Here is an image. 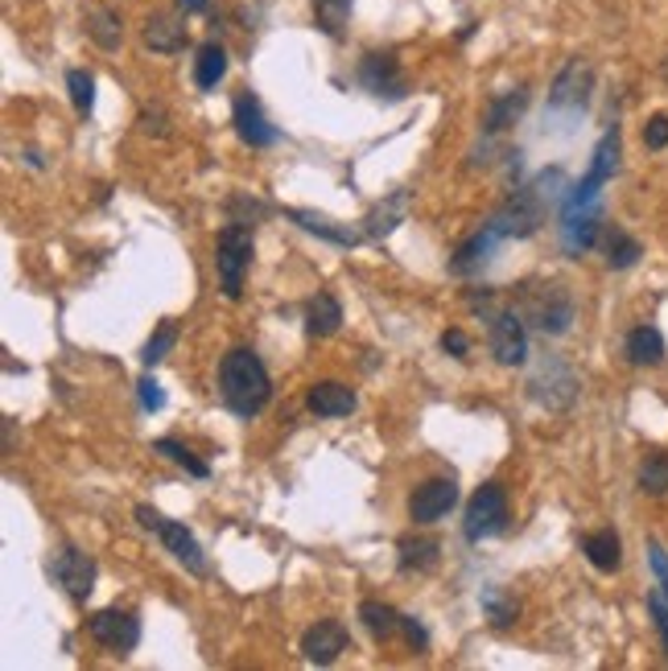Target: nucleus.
<instances>
[{
	"mask_svg": "<svg viewBox=\"0 0 668 671\" xmlns=\"http://www.w3.org/2000/svg\"><path fill=\"white\" fill-rule=\"evenodd\" d=\"M619 173V124L615 128H607L599 140V149H595V161H590V169H586V178L574 190L566 194V202H562V211H578V206H590V202L599 198V190L611 178Z\"/></svg>",
	"mask_w": 668,
	"mask_h": 671,
	"instance_id": "8",
	"label": "nucleus"
},
{
	"mask_svg": "<svg viewBox=\"0 0 668 671\" xmlns=\"http://www.w3.org/2000/svg\"><path fill=\"white\" fill-rule=\"evenodd\" d=\"M145 46L154 54H178L186 50V21L173 13H154L145 21Z\"/></svg>",
	"mask_w": 668,
	"mask_h": 671,
	"instance_id": "22",
	"label": "nucleus"
},
{
	"mask_svg": "<svg viewBox=\"0 0 668 671\" xmlns=\"http://www.w3.org/2000/svg\"><path fill=\"white\" fill-rule=\"evenodd\" d=\"M668 145V116H652L648 124H644V149H665Z\"/></svg>",
	"mask_w": 668,
	"mask_h": 671,
	"instance_id": "42",
	"label": "nucleus"
},
{
	"mask_svg": "<svg viewBox=\"0 0 668 671\" xmlns=\"http://www.w3.org/2000/svg\"><path fill=\"white\" fill-rule=\"evenodd\" d=\"M285 218L290 223H297L302 231H309V236L326 239V243H335V248H355L360 243V231H351V227H339L335 218L318 215V211H302V206H290L285 211Z\"/></svg>",
	"mask_w": 668,
	"mask_h": 671,
	"instance_id": "20",
	"label": "nucleus"
},
{
	"mask_svg": "<svg viewBox=\"0 0 668 671\" xmlns=\"http://www.w3.org/2000/svg\"><path fill=\"white\" fill-rule=\"evenodd\" d=\"M648 565L656 577H668V553L665 544H656V539H648Z\"/></svg>",
	"mask_w": 668,
	"mask_h": 671,
	"instance_id": "45",
	"label": "nucleus"
},
{
	"mask_svg": "<svg viewBox=\"0 0 668 671\" xmlns=\"http://www.w3.org/2000/svg\"><path fill=\"white\" fill-rule=\"evenodd\" d=\"M95 560L87 553H79V548H58V553L50 556V577L58 581V585L67 589L70 602L83 605L87 598H91V589H95Z\"/></svg>",
	"mask_w": 668,
	"mask_h": 671,
	"instance_id": "12",
	"label": "nucleus"
},
{
	"mask_svg": "<svg viewBox=\"0 0 668 671\" xmlns=\"http://www.w3.org/2000/svg\"><path fill=\"white\" fill-rule=\"evenodd\" d=\"M409 218V190H393L384 202H376L372 211H367V218H363V239H372V243H380V239H388Z\"/></svg>",
	"mask_w": 668,
	"mask_h": 671,
	"instance_id": "19",
	"label": "nucleus"
},
{
	"mask_svg": "<svg viewBox=\"0 0 668 671\" xmlns=\"http://www.w3.org/2000/svg\"><path fill=\"white\" fill-rule=\"evenodd\" d=\"M223 75H227V50H223L219 42L199 46V58H194V87H199V91H215V87L223 83Z\"/></svg>",
	"mask_w": 668,
	"mask_h": 671,
	"instance_id": "29",
	"label": "nucleus"
},
{
	"mask_svg": "<svg viewBox=\"0 0 668 671\" xmlns=\"http://www.w3.org/2000/svg\"><path fill=\"white\" fill-rule=\"evenodd\" d=\"M487 351L499 367H524L529 363V330L520 309H499L487 318Z\"/></svg>",
	"mask_w": 668,
	"mask_h": 671,
	"instance_id": "6",
	"label": "nucleus"
},
{
	"mask_svg": "<svg viewBox=\"0 0 668 671\" xmlns=\"http://www.w3.org/2000/svg\"><path fill=\"white\" fill-rule=\"evenodd\" d=\"M590 87H595V67L586 58H569L562 75L553 79V91H548V112H569L578 116L590 103Z\"/></svg>",
	"mask_w": 668,
	"mask_h": 671,
	"instance_id": "10",
	"label": "nucleus"
},
{
	"mask_svg": "<svg viewBox=\"0 0 668 671\" xmlns=\"http://www.w3.org/2000/svg\"><path fill=\"white\" fill-rule=\"evenodd\" d=\"M400 630H405V638H409L412 651H429V630H426V622H421V618L405 614V618H400Z\"/></svg>",
	"mask_w": 668,
	"mask_h": 671,
	"instance_id": "41",
	"label": "nucleus"
},
{
	"mask_svg": "<svg viewBox=\"0 0 668 671\" xmlns=\"http://www.w3.org/2000/svg\"><path fill=\"white\" fill-rule=\"evenodd\" d=\"M227 215H231V223H244V227L252 223V227H257V218L269 215V206L257 198H248V194H236V198L227 202Z\"/></svg>",
	"mask_w": 668,
	"mask_h": 671,
	"instance_id": "38",
	"label": "nucleus"
},
{
	"mask_svg": "<svg viewBox=\"0 0 668 671\" xmlns=\"http://www.w3.org/2000/svg\"><path fill=\"white\" fill-rule=\"evenodd\" d=\"M25 161H30V166H34V169H42V166H46V157H42V152H37V149H30V152H25Z\"/></svg>",
	"mask_w": 668,
	"mask_h": 671,
	"instance_id": "47",
	"label": "nucleus"
},
{
	"mask_svg": "<svg viewBox=\"0 0 668 671\" xmlns=\"http://www.w3.org/2000/svg\"><path fill=\"white\" fill-rule=\"evenodd\" d=\"M219 400L227 403V412H236L240 420L260 417L269 400H273V379L260 363V354H252L248 346L223 354L219 363Z\"/></svg>",
	"mask_w": 668,
	"mask_h": 671,
	"instance_id": "1",
	"label": "nucleus"
},
{
	"mask_svg": "<svg viewBox=\"0 0 668 671\" xmlns=\"http://www.w3.org/2000/svg\"><path fill=\"white\" fill-rule=\"evenodd\" d=\"M306 408L322 420L351 417V412L360 408V396H355L347 384H339V379H322V384H314L306 391Z\"/></svg>",
	"mask_w": 668,
	"mask_h": 671,
	"instance_id": "18",
	"label": "nucleus"
},
{
	"mask_svg": "<svg viewBox=\"0 0 668 671\" xmlns=\"http://www.w3.org/2000/svg\"><path fill=\"white\" fill-rule=\"evenodd\" d=\"M529 87H512V91H503L496 100L487 103V116H483V133L487 136H499L508 133L516 120L524 116V107H529Z\"/></svg>",
	"mask_w": 668,
	"mask_h": 671,
	"instance_id": "21",
	"label": "nucleus"
},
{
	"mask_svg": "<svg viewBox=\"0 0 668 671\" xmlns=\"http://www.w3.org/2000/svg\"><path fill=\"white\" fill-rule=\"evenodd\" d=\"M524 318L548 338L566 334L569 326H574V297H569V288L566 285L529 288V297H524Z\"/></svg>",
	"mask_w": 668,
	"mask_h": 671,
	"instance_id": "7",
	"label": "nucleus"
},
{
	"mask_svg": "<svg viewBox=\"0 0 668 671\" xmlns=\"http://www.w3.org/2000/svg\"><path fill=\"white\" fill-rule=\"evenodd\" d=\"M499 243V236L491 231V227H483V231H475V236L466 239L463 248L454 252V260H450V272L454 276H475V272L487 264V255H491V248Z\"/></svg>",
	"mask_w": 668,
	"mask_h": 671,
	"instance_id": "25",
	"label": "nucleus"
},
{
	"mask_svg": "<svg viewBox=\"0 0 668 671\" xmlns=\"http://www.w3.org/2000/svg\"><path fill=\"white\" fill-rule=\"evenodd\" d=\"M602 231V206L590 202V206H578V211H562V248L566 255H586L595 248V239Z\"/></svg>",
	"mask_w": 668,
	"mask_h": 671,
	"instance_id": "17",
	"label": "nucleus"
},
{
	"mask_svg": "<svg viewBox=\"0 0 668 671\" xmlns=\"http://www.w3.org/2000/svg\"><path fill=\"white\" fill-rule=\"evenodd\" d=\"M355 79H360L363 91L376 95V100L396 103L409 95V79H405V70L396 62V54H363Z\"/></svg>",
	"mask_w": 668,
	"mask_h": 671,
	"instance_id": "9",
	"label": "nucleus"
},
{
	"mask_svg": "<svg viewBox=\"0 0 668 671\" xmlns=\"http://www.w3.org/2000/svg\"><path fill=\"white\" fill-rule=\"evenodd\" d=\"M137 396H140V408H145V412H161V408H166V391H161V384H157L154 375L140 379Z\"/></svg>",
	"mask_w": 668,
	"mask_h": 671,
	"instance_id": "39",
	"label": "nucleus"
},
{
	"mask_svg": "<svg viewBox=\"0 0 668 671\" xmlns=\"http://www.w3.org/2000/svg\"><path fill=\"white\" fill-rule=\"evenodd\" d=\"M178 4H182V13H206L211 0H178Z\"/></svg>",
	"mask_w": 668,
	"mask_h": 671,
	"instance_id": "46",
	"label": "nucleus"
},
{
	"mask_svg": "<svg viewBox=\"0 0 668 671\" xmlns=\"http://www.w3.org/2000/svg\"><path fill=\"white\" fill-rule=\"evenodd\" d=\"M347 21H351V0H314V25L326 37L339 42L347 34Z\"/></svg>",
	"mask_w": 668,
	"mask_h": 671,
	"instance_id": "33",
	"label": "nucleus"
},
{
	"mask_svg": "<svg viewBox=\"0 0 668 671\" xmlns=\"http://www.w3.org/2000/svg\"><path fill=\"white\" fill-rule=\"evenodd\" d=\"M541 223H545V182L536 178L532 185H516L512 194L499 202V211L487 227L499 239H529L541 231Z\"/></svg>",
	"mask_w": 668,
	"mask_h": 671,
	"instance_id": "2",
	"label": "nucleus"
},
{
	"mask_svg": "<svg viewBox=\"0 0 668 671\" xmlns=\"http://www.w3.org/2000/svg\"><path fill=\"white\" fill-rule=\"evenodd\" d=\"M173 342H178V326H173V321H161V326L154 330V338L145 342V351H140V363H145V367H157V363H161V359L173 351Z\"/></svg>",
	"mask_w": 668,
	"mask_h": 671,
	"instance_id": "37",
	"label": "nucleus"
},
{
	"mask_svg": "<svg viewBox=\"0 0 668 671\" xmlns=\"http://www.w3.org/2000/svg\"><path fill=\"white\" fill-rule=\"evenodd\" d=\"M248 269H252V231L244 223H231V227H223L219 243H215V272H219V288L227 302L244 297Z\"/></svg>",
	"mask_w": 668,
	"mask_h": 671,
	"instance_id": "3",
	"label": "nucleus"
},
{
	"mask_svg": "<svg viewBox=\"0 0 668 671\" xmlns=\"http://www.w3.org/2000/svg\"><path fill=\"white\" fill-rule=\"evenodd\" d=\"M660 593L668 598V577H660Z\"/></svg>",
	"mask_w": 668,
	"mask_h": 671,
	"instance_id": "48",
	"label": "nucleus"
},
{
	"mask_svg": "<svg viewBox=\"0 0 668 671\" xmlns=\"http://www.w3.org/2000/svg\"><path fill=\"white\" fill-rule=\"evenodd\" d=\"M339 326H343V305H339L335 293H318V297H309L306 302V334L309 338L339 334Z\"/></svg>",
	"mask_w": 668,
	"mask_h": 671,
	"instance_id": "23",
	"label": "nucleus"
},
{
	"mask_svg": "<svg viewBox=\"0 0 668 671\" xmlns=\"http://www.w3.org/2000/svg\"><path fill=\"white\" fill-rule=\"evenodd\" d=\"M639 490H644V494H652V499L668 494V454H648V457H644V466H639Z\"/></svg>",
	"mask_w": 668,
	"mask_h": 671,
	"instance_id": "35",
	"label": "nucleus"
},
{
	"mask_svg": "<svg viewBox=\"0 0 668 671\" xmlns=\"http://www.w3.org/2000/svg\"><path fill=\"white\" fill-rule=\"evenodd\" d=\"M137 523L145 527V532H154V536L166 544V553H170L182 569L194 572V577H206V556H203V548H199V539L186 532V523L166 520V515H161V511H154L149 503L137 507Z\"/></svg>",
	"mask_w": 668,
	"mask_h": 671,
	"instance_id": "4",
	"label": "nucleus"
},
{
	"mask_svg": "<svg viewBox=\"0 0 668 671\" xmlns=\"http://www.w3.org/2000/svg\"><path fill=\"white\" fill-rule=\"evenodd\" d=\"M396 565H400V572H429L433 565H438V553H442V544L433 536H405L400 544H396Z\"/></svg>",
	"mask_w": 668,
	"mask_h": 671,
	"instance_id": "27",
	"label": "nucleus"
},
{
	"mask_svg": "<svg viewBox=\"0 0 668 671\" xmlns=\"http://www.w3.org/2000/svg\"><path fill=\"white\" fill-rule=\"evenodd\" d=\"M87 635L95 638L100 647H107V651L128 655V651H137V642H140V622H137V614H128V610H100V614L87 618Z\"/></svg>",
	"mask_w": 668,
	"mask_h": 671,
	"instance_id": "13",
	"label": "nucleus"
},
{
	"mask_svg": "<svg viewBox=\"0 0 668 671\" xmlns=\"http://www.w3.org/2000/svg\"><path fill=\"white\" fill-rule=\"evenodd\" d=\"M458 507V487L454 478H429L409 494V520L412 523H438Z\"/></svg>",
	"mask_w": 668,
	"mask_h": 671,
	"instance_id": "15",
	"label": "nucleus"
},
{
	"mask_svg": "<svg viewBox=\"0 0 668 671\" xmlns=\"http://www.w3.org/2000/svg\"><path fill=\"white\" fill-rule=\"evenodd\" d=\"M347 642H351V635H347L343 622L322 618L302 635V655H306V663H314V668H330L347 651Z\"/></svg>",
	"mask_w": 668,
	"mask_h": 671,
	"instance_id": "16",
	"label": "nucleus"
},
{
	"mask_svg": "<svg viewBox=\"0 0 668 671\" xmlns=\"http://www.w3.org/2000/svg\"><path fill=\"white\" fill-rule=\"evenodd\" d=\"M582 553L599 572H619V565H623V544H619V532H611V527H602V532H595V536H586Z\"/></svg>",
	"mask_w": 668,
	"mask_h": 671,
	"instance_id": "28",
	"label": "nucleus"
},
{
	"mask_svg": "<svg viewBox=\"0 0 668 671\" xmlns=\"http://www.w3.org/2000/svg\"><path fill=\"white\" fill-rule=\"evenodd\" d=\"M400 618H405V614H396L388 602H376V598L360 602V622L367 626V635L380 638V642H388V638L400 630Z\"/></svg>",
	"mask_w": 668,
	"mask_h": 671,
	"instance_id": "31",
	"label": "nucleus"
},
{
	"mask_svg": "<svg viewBox=\"0 0 668 671\" xmlns=\"http://www.w3.org/2000/svg\"><path fill=\"white\" fill-rule=\"evenodd\" d=\"M648 614H652V622H656V630H660V642H665V655H668V598L665 593H652Z\"/></svg>",
	"mask_w": 668,
	"mask_h": 671,
	"instance_id": "43",
	"label": "nucleus"
},
{
	"mask_svg": "<svg viewBox=\"0 0 668 671\" xmlns=\"http://www.w3.org/2000/svg\"><path fill=\"white\" fill-rule=\"evenodd\" d=\"M83 30H87V37L100 46V50H121L124 21H121V13H116V9H107V4H95V9H87Z\"/></svg>",
	"mask_w": 668,
	"mask_h": 671,
	"instance_id": "24",
	"label": "nucleus"
},
{
	"mask_svg": "<svg viewBox=\"0 0 668 671\" xmlns=\"http://www.w3.org/2000/svg\"><path fill=\"white\" fill-rule=\"evenodd\" d=\"M623 351H627L632 367H656V363H665V338H660L656 326H635Z\"/></svg>",
	"mask_w": 668,
	"mask_h": 671,
	"instance_id": "26",
	"label": "nucleus"
},
{
	"mask_svg": "<svg viewBox=\"0 0 668 671\" xmlns=\"http://www.w3.org/2000/svg\"><path fill=\"white\" fill-rule=\"evenodd\" d=\"M231 124H236V136H240L248 149H269V145L281 140V133L269 124V116H264V107H260V100L252 91L236 95V103H231Z\"/></svg>",
	"mask_w": 668,
	"mask_h": 671,
	"instance_id": "14",
	"label": "nucleus"
},
{
	"mask_svg": "<svg viewBox=\"0 0 668 671\" xmlns=\"http://www.w3.org/2000/svg\"><path fill=\"white\" fill-rule=\"evenodd\" d=\"M508 520H512V511H508L503 487H499V482H483V487L471 494V503H466L463 536L471 539V544H483V539L508 532Z\"/></svg>",
	"mask_w": 668,
	"mask_h": 671,
	"instance_id": "5",
	"label": "nucleus"
},
{
	"mask_svg": "<svg viewBox=\"0 0 668 671\" xmlns=\"http://www.w3.org/2000/svg\"><path fill=\"white\" fill-rule=\"evenodd\" d=\"M154 454L170 457L173 466H182V470H186L190 478H211V466H206L203 457H194V450H190V445H182L178 436H157V441H154Z\"/></svg>",
	"mask_w": 668,
	"mask_h": 671,
	"instance_id": "32",
	"label": "nucleus"
},
{
	"mask_svg": "<svg viewBox=\"0 0 668 671\" xmlns=\"http://www.w3.org/2000/svg\"><path fill=\"white\" fill-rule=\"evenodd\" d=\"M529 396L536 403L553 408V412H562V408H569L574 396H578V375H574L562 359H545L541 371L529 379Z\"/></svg>",
	"mask_w": 668,
	"mask_h": 671,
	"instance_id": "11",
	"label": "nucleus"
},
{
	"mask_svg": "<svg viewBox=\"0 0 668 671\" xmlns=\"http://www.w3.org/2000/svg\"><path fill=\"white\" fill-rule=\"evenodd\" d=\"M479 605H483V614L491 618V626H496V630H508V626L520 618V602H516V593H508L503 585H487V589H483Z\"/></svg>",
	"mask_w": 668,
	"mask_h": 671,
	"instance_id": "30",
	"label": "nucleus"
},
{
	"mask_svg": "<svg viewBox=\"0 0 668 671\" xmlns=\"http://www.w3.org/2000/svg\"><path fill=\"white\" fill-rule=\"evenodd\" d=\"M639 255H644V248H639V239H632L627 231H611V236H607V264L615 272L635 269Z\"/></svg>",
	"mask_w": 668,
	"mask_h": 671,
	"instance_id": "34",
	"label": "nucleus"
},
{
	"mask_svg": "<svg viewBox=\"0 0 668 671\" xmlns=\"http://www.w3.org/2000/svg\"><path fill=\"white\" fill-rule=\"evenodd\" d=\"M67 91H70V103H75V112L79 116H91V107H95V79L87 75V70H67Z\"/></svg>",
	"mask_w": 668,
	"mask_h": 671,
	"instance_id": "36",
	"label": "nucleus"
},
{
	"mask_svg": "<svg viewBox=\"0 0 668 671\" xmlns=\"http://www.w3.org/2000/svg\"><path fill=\"white\" fill-rule=\"evenodd\" d=\"M442 351L450 354V359H466V354H471V338H466L463 330H445Z\"/></svg>",
	"mask_w": 668,
	"mask_h": 671,
	"instance_id": "44",
	"label": "nucleus"
},
{
	"mask_svg": "<svg viewBox=\"0 0 668 671\" xmlns=\"http://www.w3.org/2000/svg\"><path fill=\"white\" fill-rule=\"evenodd\" d=\"M140 133L145 136H170V116H166V107H145L140 112Z\"/></svg>",
	"mask_w": 668,
	"mask_h": 671,
	"instance_id": "40",
	"label": "nucleus"
}]
</instances>
